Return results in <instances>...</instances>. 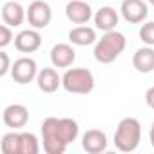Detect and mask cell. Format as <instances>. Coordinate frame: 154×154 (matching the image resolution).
<instances>
[{"mask_svg": "<svg viewBox=\"0 0 154 154\" xmlns=\"http://www.w3.org/2000/svg\"><path fill=\"white\" fill-rule=\"evenodd\" d=\"M82 147L89 154H100L107 150V134L100 129H89L82 136Z\"/></svg>", "mask_w": 154, "mask_h": 154, "instance_id": "cell-10", "label": "cell"}, {"mask_svg": "<svg viewBox=\"0 0 154 154\" xmlns=\"http://www.w3.org/2000/svg\"><path fill=\"white\" fill-rule=\"evenodd\" d=\"M125 45H127V40H125L123 33H120L116 29L107 31L94 44V58L100 63H111L123 53Z\"/></svg>", "mask_w": 154, "mask_h": 154, "instance_id": "cell-2", "label": "cell"}, {"mask_svg": "<svg viewBox=\"0 0 154 154\" xmlns=\"http://www.w3.org/2000/svg\"><path fill=\"white\" fill-rule=\"evenodd\" d=\"M42 45V36L38 29H24L15 36V47L20 53H35Z\"/></svg>", "mask_w": 154, "mask_h": 154, "instance_id": "cell-11", "label": "cell"}, {"mask_svg": "<svg viewBox=\"0 0 154 154\" xmlns=\"http://www.w3.org/2000/svg\"><path fill=\"white\" fill-rule=\"evenodd\" d=\"M51 18H53V11H51V6L44 0H35V2L29 4L27 8V22L31 27L35 29H45L49 24H51Z\"/></svg>", "mask_w": 154, "mask_h": 154, "instance_id": "cell-6", "label": "cell"}, {"mask_svg": "<svg viewBox=\"0 0 154 154\" xmlns=\"http://www.w3.org/2000/svg\"><path fill=\"white\" fill-rule=\"evenodd\" d=\"M69 42L72 45H80V47L96 44V31L89 26H78L69 31Z\"/></svg>", "mask_w": 154, "mask_h": 154, "instance_id": "cell-17", "label": "cell"}, {"mask_svg": "<svg viewBox=\"0 0 154 154\" xmlns=\"http://www.w3.org/2000/svg\"><path fill=\"white\" fill-rule=\"evenodd\" d=\"M149 140H150V145H152V149H154V122H152V125H150V132H149Z\"/></svg>", "mask_w": 154, "mask_h": 154, "instance_id": "cell-24", "label": "cell"}, {"mask_svg": "<svg viewBox=\"0 0 154 154\" xmlns=\"http://www.w3.org/2000/svg\"><path fill=\"white\" fill-rule=\"evenodd\" d=\"M0 60H2V67H0V76H6V74L9 72V69L13 67L6 51H0Z\"/></svg>", "mask_w": 154, "mask_h": 154, "instance_id": "cell-22", "label": "cell"}, {"mask_svg": "<svg viewBox=\"0 0 154 154\" xmlns=\"http://www.w3.org/2000/svg\"><path fill=\"white\" fill-rule=\"evenodd\" d=\"M13 31H11V26H8V24H2L0 26V47H8L11 42H13Z\"/></svg>", "mask_w": 154, "mask_h": 154, "instance_id": "cell-21", "label": "cell"}, {"mask_svg": "<svg viewBox=\"0 0 154 154\" xmlns=\"http://www.w3.org/2000/svg\"><path fill=\"white\" fill-rule=\"evenodd\" d=\"M62 87L71 94H89L94 89V74L84 67H69L62 76Z\"/></svg>", "mask_w": 154, "mask_h": 154, "instance_id": "cell-4", "label": "cell"}, {"mask_svg": "<svg viewBox=\"0 0 154 154\" xmlns=\"http://www.w3.org/2000/svg\"><path fill=\"white\" fill-rule=\"evenodd\" d=\"M78 132L80 127L72 118H45L42 123L44 150L47 154H63L67 145L78 138Z\"/></svg>", "mask_w": 154, "mask_h": 154, "instance_id": "cell-1", "label": "cell"}, {"mask_svg": "<svg viewBox=\"0 0 154 154\" xmlns=\"http://www.w3.org/2000/svg\"><path fill=\"white\" fill-rule=\"evenodd\" d=\"M93 18H94V26H96V29L107 33V31H114V29H116L118 20H120V15L116 13L114 8H111V6H103V8H100V9L94 13Z\"/></svg>", "mask_w": 154, "mask_h": 154, "instance_id": "cell-14", "label": "cell"}, {"mask_svg": "<svg viewBox=\"0 0 154 154\" xmlns=\"http://www.w3.org/2000/svg\"><path fill=\"white\" fill-rule=\"evenodd\" d=\"M2 120H4V123H6L9 129L17 131V129H22V127L29 122V111H27V107L22 105V103H11V105H8V107L4 109Z\"/></svg>", "mask_w": 154, "mask_h": 154, "instance_id": "cell-9", "label": "cell"}, {"mask_svg": "<svg viewBox=\"0 0 154 154\" xmlns=\"http://www.w3.org/2000/svg\"><path fill=\"white\" fill-rule=\"evenodd\" d=\"M141 141V123L140 120L127 116L120 120L116 131H114V145L122 152H132L138 149Z\"/></svg>", "mask_w": 154, "mask_h": 154, "instance_id": "cell-3", "label": "cell"}, {"mask_svg": "<svg viewBox=\"0 0 154 154\" xmlns=\"http://www.w3.org/2000/svg\"><path fill=\"white\" fill-rule=\"evenodd\" d=\"M38 138L33 132H20V154H38Z\"/></svg>", "mask_w": 154, "mask_h": 154, "instance_id": "cell-19", "label": "cell"}, {"mask_svg": "<svg viewBox=\"0 0 154 154\" xmlns=\"http://www.w3.org/2000/svg\"><path fill=\"white\" fill-rule=\"evenodd\" d=\"M11 76L13 80L20 85H26L33 80H36L38 76V65L31 56H22L18 60H15L13 67H11Z\"/></svg>", "mask_w": 154, "mask_h": 154, "instance_id": "cell-5", "label": "cell"}, {"mask_svg": "<svg viewBox=\"0 0 154 154\" xmlns=\"http://www.w3.org/2000/svg\"><path fill=\"white\" fill-rule=\"evenodd\" d=\"M147 2H149V4H150V6H154V0H147Z\"/></svg>", "mask_w": 154, "mask_h": 154, "instance_id": "cell-25", "label": "cell"}, {"mask_svg": "<svg viewBox=\"0 0 154 154\" xmlns=\"http://www.w3.org/2000/svg\"><path fill=\"white\" fill-rule=\"evenodd\" d=\"M145 102H147V105H149L150 109H154V85L147 89V93H145Z\"/></svg>", "mask_w": 154, "mask_h": 154, "instance_id": "cell-23", "label": "cell"}, {"mask_svg": "<svg viewBox=\"0 0 154 154\" xmlns=\"http://www.w3.org/2000/svg\"><path fill=\"white\" fill-rule=\"evenodd\" d=\"M87 2H89V0H87Z\"/></svg>", "mask_w": 154, "mask_h": 154, "instance_id": "cell-26", "label": "cell"}, {"mask_svg": "<svg viewBox=\"0 0 154 154\" xmlns=\"http://www.w3.org/2000/svg\"><path fill=\"white\" fill-rule=\"evenodd\" d=\"M120 13L129 24H141L149 15V8L143 0H123L120 6Z\"/></svg>", "mask_w": 154, "mask_h": 154, "instance_id": "cell-8", "label": "cell"}, {"mask_svg": "<svg viewBox=\"0 0 154 154\" xmlns=\"http://www.w3.org/2000/svg\"><path fill=\"white\" fill-rule=\"evenodd\" d=\"M140 40L145 45H154V22H145L140 27Z\"/></svg>", "mask_w": 154, "mask_h": 154, "instance_id": "cell-20", "label": "cell"}, {"mask_svg": "<svg viewBox=\"0 0 154 154\" xmlns=\"http://www.w3.org/2000/svg\"><path fill=\"white\" fill-rule=\"evenodd\" d=\"M76 60V51L71 44H56L51 49V63L60 69H69Z\"/></svg>", "mask_w": 154, "mask_h": 154, "instance_id": "cell-12", "label": "cell"}, {"mask_svg": "<svg viewBox=\"0 0 154 154\" xmlns=\"http://www.w3.org/2000/svg\"><path fill=\"white\" fill-rule=\"evenodd\" d=\"M132 67L138 72H152L154 71V47L152 45H143L136 49L132 54Z\"/></svg>", "mask_w": 154, "mask_h": 154, "instance_id": "cell-15", "label": "cell"}, {"mask_svg": "<svg viewBox=\"0 0 154 154\" xmlns=\"http://www.w3.org/2000/svg\"><path fill=\"white\" fill-rule=\"evenodd\" d=\"M0 147L4 154H20V132H6Z\"/></svg>", "mask_w": 154, "mask_h": 154, "instance_id": "cell-18", "label": "cell"}, {"mask_svg": "<svg viewBox=\"0 0 154 154\" xmlns=\"http://www.w3.org/2000/svg\"><path fill=\"white\" fill-rule=\"evenodd\" d=\"M27 18V11H24V8L15 2V0H9V2L4 4L2 8V20L4 24L11 26V27H18L22 26V22Z\"/></svg>", "mask_w": 154, "mask_h": 154, "instance_id": "cell-16", "label": "cell"}, {"mask_svg": "<svg viewBox=\"0 0 154 154\" xmlns=\"http://www.w3.org/2000/svg\"><path fill=\"white\" fill-rule=\"evenodd\" d=\"M65 17L72 24L85 26V24H89V20L94 15H93V8L89 6L87 0H71L65 6Z\"/></svg>", "mask_w": 154, "mask_h": 154, "instance_id": "cell-7", "label": "cell"}, {"mask_svg": "<svg viewBox=\"0 0 154 154\" xmlns=\"http://www.w3.org/2000/svg\"><path fill=\"white\" fill-rule=\"evenodd\" d=\"M36 85L42 93L53 94L62 87V76L53 69V67H44L42 71H38L36 76Z\"/></svg>", "mask_w": 154, "mask_h": 154, "instance_id": "cell-13", "label": "cell"}]
</instances>
